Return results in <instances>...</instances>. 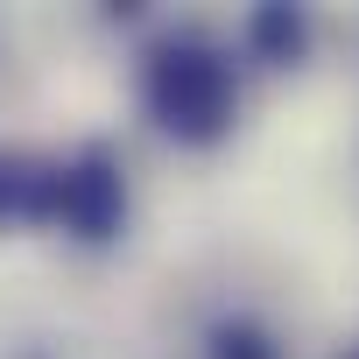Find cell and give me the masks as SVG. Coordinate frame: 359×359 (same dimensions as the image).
Segmentation results:
<instances>
[{"instance_id":"6da1fadb","label":"cell","mask_w":359,"mask_h":359,"mask_svg":"<svg viewBox=\"0 0 359 359\" xmlns=\"http://www.w3.org/2000/svg\"><path fill=\"white\" fill-rule=\"evenodd\" d=\"M141 106L176 148H219L240 120V71L212 36L176 29L141 64Z\"/></svg>"},{"instance_id":"7a4b0ae2","label":"cell","mask_w":359,"mask_h":359,"mask_svg":"<svg viewBox=\"0 0 359 359\" xmlns=\"http://www.w3.org/2000/svg\"><path fill=\"white\" fill-rule=\"evenodd\" d=\"M120 226H127V176H120V155H113L106 141H85V148L57 155L43 233H64V240H78V247H113Z\"/></svg>"},{"instance_id":"3957f363","label":"cell","mask_w":359,"mask_h":359,"mask_svg":"<svg viewBox=\"0 0 359 359\" xmlns=\"http://www.w3.org/2000/svg\"><path fill=\"white\" fill-rule=\"evenodd\" d=\"M50 176H57V155L0 148V233H8V226H43V219H50Z\"/></svg>"},{"instance_id":"277c9868","label":"cell","mask_w":359,"mask_h":359,"mask_svg":"<svg viewBox=\"0 0 359 359\" xmlns=\"http://www.w3.org/2000/svg\"><path fill=\"white\" fill-rule=\"evenodd\" d=\"M247 43H254V57H268V64H296L303 43H310V22H303V8L268 0V8L247 15Z\"/></svg>"},{"instance_id":"5b68a950","label":"cell","mask_w":359,"mask_h":359,"mask_svg":"<svg viewBox=\"0 0 359 359\" xmlns=\"http://www.w3.org/2000/svg\"><path fill=\"white\" fill-rule=\"evenodd\" d=\"M205 345H212V359H282L275 331H268V324H254V317H219Z\"/></svg>"},{"instance_id":"8992f818","label":"cell","mask_w":359,"mask_h":359,"mask_svg":"<svg viewBox=\"0 0 359 359\" xmlns=\"http://www.w3.org/2000/svg\"><path fill=\"white\" fill-rule=\"evenodd\" d=\"M352 359H359V352H352Z\"/></svg>"}]
</instances>
